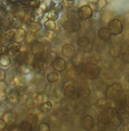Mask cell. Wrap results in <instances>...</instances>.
Listing matches in <instances>:
<instances>
[{
	"instance_id": "21",
	"label": "cell",
	"mask_w": 129,
	"mask_h": 131,
	"mask_svg": "<svg viewBox=\"0 0 129 131\" xmlns=\"http://www.w3.org/2000/svg\"><path fill=\"white\" fill-rule=\"evenodd\" d=\"M47 79L49 82H56L59 79V75L56 72H51L47 75Z\"/></svg>"
},
{
	"instance_id": "35",
	"label": "cell",
	"mask_w": 129,
	"mask_h": 131,
	"mask_svg": "<svg viewBox=\"0 0 129 131\" xmlns=\"http://www.w3.org/2000/svg\"><path fill=\"white\" fill-rule=\"evenodd\" d=\"M122 60L125 63H129V53H124L122 56Z\"/></svg>"
},
{
	"instance_id": "15",
	"label": "cell",
	"mask_w": 129,
	"mask_h": 131,
	"mask_svg": "<svg viewBox=\"0 0 129 131\" xmlns=\"http://www.w3.org/2000/svg\"><path fill=\"white\" fill-rule=\"evenodd\" d=\"M44 12L43 10L40 8H37L35 10L32 15L33 19L35 22L41 20L44 17Z\"/></svg>"
},
{
	"instance_id": "32",
	"label": "cell",
	"mask_w": 129,
	"mask_h": 131,
	"mask_svg": "<svg viewBox=\"0 0 129 131\" xmlns=\"http://www.w3.org/2000/svg\"><path fill=\"white\" fill-rule=\"evenodd\" d=\"M40 0H31L29 5L31 7L37 8L40 6Z\"/></svg>"
},
{
	"instance_id": "26",
	"label": "cell",
	"mask_w": 129,
	"mask_h": 131,
	"mask_svg": "<svg viewBox=\"0 0 129 131\" xmlns=\"http://www.w3.org/2000/svg\"><path fill=\"white\" fill-rule=\"evenodd\" d=\"M46 29L49 31H53L56 28V24L54 21L49 20L46 22L45 24Z\"/></svg>"
},
{
	"instance_id": "5",
	"label": "cell",
	"mask_w": 129,
	"mask_h": 131,
	"mask_svg": "<svg viewBox=\"0 0 129 131\" xmlns=\"http://www.w3.org/2000/svg\"><path fill=\"white\" fill-rule=\"evenodd\" d=\"M108 29L111 35L114 36H118L122 33L123 27L120 20L114 19L109 22Z\"/></svg>"
},
{
	"instance_id": "31",
	"label": "cell",
	"mask_w": 129,
	"mask_h": 131,
	"mask_svg": "<svg viewBox=\"0 0 129 131\" xmlns=\"http://www.w3.org/2000/svg\"><path fill=\"white\" fill-rule=\"evenodd\" d=\"M39 130L40 131H48L50 130V127L46 123L42 122L40 124Z\"/></svg>"
},
{
	"instance_id": "11",
	"label": "cell",
	"mask_w": 129,
	"mask_h": 131,
	"mask_svg": "<svg viewBox=\"0 0 129 131\" xmlns=\"http://www.w3.org/2000/svg\"><path fill=\"white\" fill-rule=\"evenodd\" d=\"M113 99L116 105L127 103V94L123 90L118 91Z\"/></svg>"
},
{
	"instance_id": "7",
	"label": "cell",
	"mask_w": 129,
	"mask_h": 131,
	"mask_svg": "<svg viewBox=\"0 0 129 131\" xmlns=\"http://www.w3.org/2000/svg\"><path fill=\"white\" fill-rule=\"evenodd\" d=\"M78 14L81 19H88L92 17L93 10L91 7L87 5H84L79 8Z\"/></svg>"
},
{
	"instance_id": "34",
	"label": "cell",
	"mask_w": 129,
	"mask_h": 131,
	"mask_svg": "<svg viewBox=\"0 0 129 131\" xmlns=\"http://www.w3.org/2000/svg\"><path fill=\"white\" fill-rule=\"evenodd\" d=\"M107 4V0H98L97 2V5L99 8H102L105 7Z\"/></svg>"
},
{
	"instance_id": "24",
	"label": "cell",
	"mask_w": 129,
	"mask_h": 131,
	"mask_svg": "<svg viewBox=\"0 0 129 131\" xmlns=\"http://www.w3.org/2000/svg\"><path fill=\"white\" fill-rule=\"evenodd\" d=\"M90 41L89 39L86 37H82L78 39V44L81 47H87L89 45Z\"/></svg>"
},
{
	"instance_id": "10",
	"label": "cell",
	"mask_w": 129,
	"mask_h": 131,
	"mask_svg": "<svg viewBox=\"0 0 129 131\" xmlns=\"http://www.w3.org/2000/svg\"><path fill=\"white\" fill-rule=\"evenodd\" d=\"M94 122L91 116L87 115L82 117L81 120V125L83 129L88 131L93 128Z\"/></svg>"
},
{
	"instance_id": "33",
	"label": "cell",
	"mask_w": 129,
	"mask_h": 131,
	"mask_svg": "<svg viewBox=\"0 0 129 131\" xmlns=\"http://www.w3.org/2000/svg\"><path fill=\"white\" fill-rule=\"evenodd\" d=\"M7 99V95L5 91L0 90V103L5 102Z\"/></svg>"
},
{
	"instance_id": "30",
	"label": "cell",
	"mask_w": 129,
	"mask_h": 131,
	"mask_svg": "<svg viewBox=\"0 0 129 131\" xmlns=\"http://www.w3.org/2000/svg\"><path fill=\"white\" fill-rule=\"evenodd\" d=\"M13 115L10 113H7L4 116V120L5 123H9L11 122L14 120Z\"/></svg>"
},
{
	"instance_id": "23",
	"label": "cell",
	"mask_w": 129,
	"mask_h": 131,
	"mask_svg": "<svg viewBox=\"0 0 129 131\" xmlns=\"http://www.w3.org/2000/svg\"><path fill=\"white\" fill-rule=\"evenodd\" d=\"M28 54L26 52H23L20 53L18 57L17 60L18 63L21 65H24L28 61Z\"/></svg>"
},
{
	"instance_id": "12",
	"label": "cell",
	"mask_w": 129,
	"mask_h": 131,
	"mask_svg": "<svg viewBox=\"0 0 129 131\" xmlns=\"http://www.w3.org/2000/svg\"><path fill=\"white\" fill-rule=\"evenodd\" d=\"M75 47L69 43L65 44L62 50V56L67 58H70L74 55L75 52Z\"/></svg>"
},
{
	"instance_id": "39",
	"label": "cell",
	"mask_w": 129,
	"mask_h": 131,
	"mask_svg": "<svg viewBox=\"0 0 129 131\" xmlns=\"http://www.w3.org/2000/svg\"><path fill=\"white\" fill-rule=\"evenodd\" d=\"M127 104L129 107V94L127 95Z\"/></svg>"
},
{
	"instance_id": "14",
	"label": "cell",
	"mask_w": 129,
	"mask_h": 131,
	"mask_svg": "<svg viewBox=\"0 0 129 131\" xmlns=\"http://www.w3.org/2000/svg\"><path fill=\"white\" fill-rule=\"evenodd\" d=\"M98 35L99 38L103 41H109L111 38V34L108 29L105 27L101 28L98 31Z\"/></svg>"
},
{
	"instance_id": "22",
	"label": "cell",
	"mask_w": 129,
	"mask_h": 131,
	"mask_svg": "<svg viewBox=\"0 0 129 131\" xmlns=\"http://www.w3.org/2000/svg\"><path fill=\"white\" fill-rule=\"evenodd\" d=\"M59 17V13L58 10L56 9H51L48 14L47 17L49 20L56 21Z\"/></svg>"
},
{
	"instance_id": "1",
	"label": "cell",
	"mask_w": 129,
	"mask_h": 131,
	"mask_svg": "<svg viewBox=\"0 0 129 131\" xmlns=\"http://www.w3.org/2000/svg\"><path fill=\"white\" fill-rule=\"evenodd\" d=\"M117 113L116 108L109 106L97 116V121L100 128H106L110 124L111 120Z\"/></svg>"
},
{
	"instance_id": "40",
	"label": "cell",
	"mask_w": 129,
	"mask_h": 131,
	"mask_svg": "<svg viewBox=\"0 0 129 131\" xmlns=\"http://www.w3.org/2000/svg\"><path fill=\"white\" fill-rule=\"evenodd\" d=\"M66 1H74V0H66Z\"/></svg>"
},
{
	"instance_id": "29",
	"label": "cell",
	"mask_w": 129,
	"mask_h": 131,
	"mask_svg": "<svg viewBox=\"0 0 129 131\" xmlns=\"http://www.w3.org/2000/svg\"><path fill=\"white\" fill-rule=\"evenodd\" d=\"M98 106L100 108H106L109 107V103L108 100L105 99H99L97 103Z\"/></svg>"
},
{
	"instance_id": "8",
	"label": "cell",
	"mask_w": 129,
	"mask_h": 131,
	"mask_svg": "<svg viewBox=\"0 0 129 131\" xmlns=\"http://www.w3.org/2000/svg\"><path fill=\"white\" fill-rule=\"evenodd\" d=\"M32 51L35 57H43L45 53V47L42 43L36 42L33 45Z\"/></svg>"
},
{
	"instance_id": "16",
	"label": "cell",
	"mask_w": 129,
	"mask_h": 131,
	"mask_svg": "<svg viewBox=\"0 0 129 131\" xmlns=\"http://www.w3.org/2000/svg\"><path fill=\"white\" fill-rule=\"evenodd\" d=\"M52 106V104L51 102L46 101L41 103L40 109L42 112L46 113L51 111Z\"/></svg>"
},
{
	"instance_id": "9",
	"label": "cell",
	"mask_w": 129,
	"mask_h": 131,
	"mask_svg": "<svg viewBox=\"0 0 129 131\" xmlns=\"http://www.w3.org/2000/svg\"><path fill=\"white\" fill-rule=\"evenodd\" d=\"M52 67L56 71L59 72H63L66 67V63L63 58L57 57L53 60Z\"/></svg>"
},
{
	"instance_id": "6",
	"label": "cell",
	"mask_w": 129,
	"mask_h": 131,
	"mask_svg": "<svg viewBox=\"0 0 129 131\" xmlns=\"http://www.w3.org/2000/svg\"><path fill=\"white\" fill-rule=\"evenodd\" d=\"M122 90V85L118 82H114L107 87L105 91V95L107 98L112 99L115 93L120 90Z\"/></svg>"
},
{
	"instance_id": "3",
	"label": "cell",
	"mask_w": 129,
	"mask_h": 131,
	"mask_svg": "<svg viewBox=\"0 0 129 131\" xmlns=\"http://www.w3.org/2000/svg\"><path fill=\"white\" fill-rule=\"evenodd\" d=\"M34 70L36 73L43 74L46 70L48 66L47 61L43 57H35L33 62Z\"/></svg>"
},
{
	"instance_id": "20",
	"label": "cell",
	"mask_w": 129,
	"mask_h": 131,
	"mask_svg": "<svg viewBox=\"0 0 129 131\" xmlns=\"http://www.w3.org/2000/svg\"><path fill=\"white\" fill-rule=\"evenodd\" d=\"M9 101L13 103H17L18 102L19 100V93L16 90H14L11 91L9 95Z\"/></svg>"
},
{
	"instance_id": "27",
	"label": "cell",
	"mask_w": 129,
	"mask_h": 131,
	"mask_svg": "<svg viewBox=\"0 0 129 131\" xmlns=\"http://www.w3.org/2000/svg\"><path fill=\"white\" fill-rule=\"evenodd\" d=\"M31 30L33 32H37L41 30L42 28V24L39 22H33L31 24Z\"/></svg>"
},
{
	"instance_id": "4",
	"label": "cell",
	"mask_w": 129,
	"mask_h": 131,
	"mask_svg": "<svg viewBox=\"0 0 129 131\" xmlns=\"http://www.w3.org/2000/svg\"><path fill=\"white\" fill-rule=\"evenodd\" d=\"M81 87H77L72 85H69L64 90V95L67 98L76 100L81 97Z\"/></svg>"
},
{
	"instance_id": "17",
	"label": "cell",
	"mask_w": 129,
	"mask_h": 131,
	"mask_svg": "<svg viewBox=\"0 0 129 131\" xmlns=\"http://www.w3.org/2000/svg\"><path fill=\"white\" fill-rule=\"evenodd\" d=\"M74 110L78 115H82L87 112V107L83 103H79L75 106Z\"/></svg>"
},
{
	"instance_id": "18",
	"label": "cell",
	"mask_w": 129,
	"mask_h": 131,
	"mask_svg": "<svg viewBox=\"0 0 129 131\" xmlns=\"http://www.w3.org/2000/svg\"><path fill=\"white\" fill-rule=\"evenodd\" d=\"M11 59L9 57L5 55L2 54L0 56V64L4 67H7L11 63Z\"/></svg>"
},
{
	"instance_id": "37",
	"label": "cell",
	"mask_w": 129,
	"mask_h": 131,
	"mask_svg": "<svg viewBox=\"0 0 129 131\" xmlns=\"http://www.w3.org/2000/svg\"><path fill=\"white\" fill-rule=\"evenodd\" d=\"M6 77V72L5 70L3 69H0V82L3 81L5 78Z\"/></svg>"
},
{
	"instance_id": "19",
	"label": "cell",
	"mask_w": 129,
	"mask_h": 131,
	"mask_svg": "<svg viewBox=\"0 0 129 131\" xmlns=\"http://www.w3.org/2000/svg\"><path fill=\"white\" fill-rule=\"evenodd\" d=\"M110 123H111L112 126L115 128H119L122 125V122L118 114V113L111 119Z\"/></svg>"
},
{
	"instance_id": "28",
	"label": "cell",
	"mask_w": 129,
	"mask_h": 131,
	"mask_svg": "<svg viewBox=\"0 0 129 131\" xmlns=\"http://www.w3.org/2000/svg\"><path fill=\"white\" fill-rule=\"evenodd\" d=\"M32 124L28 122H23L20 126V129L22 131H30L32 130Z\"/></svg>"
},
{
	"instance_id": "13",
	"label": "cell",
	"mask_w": 129,
	"mask_h": 131,
	"mask_svg": "<svg viewBox=\"0 0 129 131\" xmlns=\"http://www.w3.org/2000/svg\"><path fill=\"white\" fill-rule=\"evenodd\" d=\"M64 27L68 31L77 32L81 29V24L77 21H68L65 24Z\"/></svg>"
},
{
	"instance_id": "2",
	"label": "cell",
	"mask_w": 129,
	"mask_h": 131,
	"mask_svg": "<svg viewBox=\"0 0 129 131\" xmlns=\"http://www.w3.org/2000/svg\"><path fill=\"white\" fill-rule=\"evenodd\" d=\"M101 69L95 63H88L84 68V72L85 75L90 79H94L98 77L100 72Z\"/></svg>"
},
{
	"instance_id": "38",
	"label": "cell",
	"mask_w": 129,
	"mask_h": 131,
	"mask_svg": "<svg viewBox=\"0 0 129 131\" xmlns=\"http://www.w3.org/2000/svg\"><path fill=\"white\" fill-rule=\"evenodd\" d=\"M5 126V122L3 119H0V130L4 128Z\"/></svg>"
},
{
	"instance_id": "41",
	"label": "cell",
	"mask_w": 129,
	"mask_h": 131,
	"mask_svg": "<svg viewBox=\"0 0 129 131\" xmlns=\"http://www.w3.org/2000/svg\"></svg>"
},
{
	"instance_id": "36",
	"label": "cell",
	"mask_w": 129,
	"mask_h": 131,
	"mask_svg": "<svg viewBox=\"0 0 129 131\" xmlns=\"http://www.w3.org/2000/svg\"><path fill=\"white\" fill-rule=\"evenodd\" d=\"M8 87V84L5 82H0V90L5 91Z\"/></svg>"
},
{
	"instance_id": "25",
	"label": "cell",
	"mask_w": 129,
	"mask_h": 131,
	"mask_svg": "<svg viewBox=\"0 0 129 131\" xmlns=\"http://www.w3.org/2000/svg\"><path fill=\"white\" fill-rule=\"evenodd\" d=\"M109 53L112 57L117 58L121 54V48L119 46H115L110 50Z\"/></svg>"
}]
</instances>
